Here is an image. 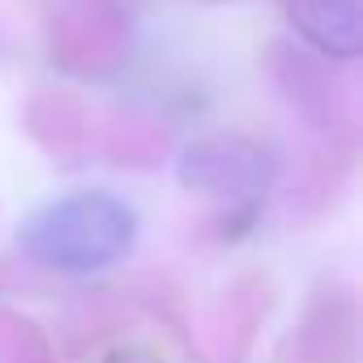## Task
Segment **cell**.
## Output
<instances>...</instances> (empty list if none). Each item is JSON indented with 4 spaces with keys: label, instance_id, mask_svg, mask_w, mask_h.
<instances>
[{
    "label": "cell",
    "instance_id": "obj_1",
    "mask_svg": "<svg viewBox=\"0 0 363 363\" xmlns=\"http://www.w3.org/2000/svg\"><path fill=\"white\" fill-rule=\"evenodd\" d=\"M18 244L48 269L60 274H99L116 261H124L137 244V214L128 201L111 193H69L60 201L39 206L22 231Z\"/></svg>",
    "mask_w": 363,
    "mask_h": 363
},
{
    "label": "cell",
    "instance_id": "obj_2",
    "mask_svg": "<svg viewBox=\"0 0 363 363\" xmlns=\"http://www.w3.org/2000/svg\"><path fill=\"white\" fill-rule=\"evenodd\" d=\"M286 22L325 56L350 60L363 43V18L359 0H282Z\"/></svg>",
    "mask_w": 363,
    "mask_h": 363
}]
</instances>
